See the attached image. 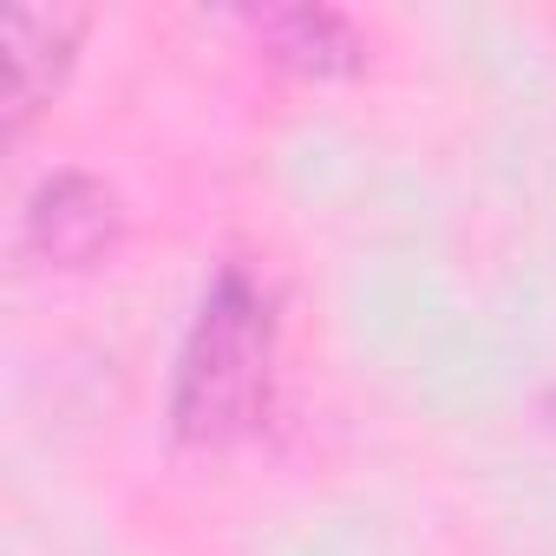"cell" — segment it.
I'll return each mask as SVG.
<instances>
[{
    "label": "cell",
    "mask_w": 556,
    "mask_h": 556,
    "mask_svg": "<svg viewBox=\"0 0 556 556\" xmlns=\"http://www.w3.org/2000/svg\"><path fill=\"white\" fill-rule=\"evenodd\" d=\"M275 387V295L242 262L216 268L203 289L177 367H170V432L197 452H223L249 439L268 413Z\"/></svg>",
    "instance_id": "cell-1"
},
{
    "label": "cell",
    "mask_w": 556,
    "mask_h": 556,
    "mask_svg": "<svg viewBox=\"0 0 556 556\" xmlns=\"http://www.w3.org/2000/svg\"><path fill=\"white\" fill-rule=\"evenodd\" d=\"M118 229H125L118 197L99 177H86V170L40 177L34 197H27V210H21L27 255H40L53 268H92V262H105L118 249Z\"/></svg>",
    "instance_id": "cell-2"
},
{
    "label": "cell",
    "mask_w": 556,
    "mask_h": 556,
    "mask_svg": "<svg viewBox=\"0 0 556 556\" xmlns=\"http://www.w3.org/2000/svg\"><path fill=\"white\" fill-rule=\"evenodd\" d=\"M86 40V14L73 8H8L0 14V47H8V131H27L53 92L66 86Z\"/></svg>",
    "instance_id": "cell-3"
},
{
    "label": "cell",
    "mask_w": 556,
    "mask_h": 556,
    "mask_svg": "<svg viewBox=\"0 0 556 556\" xmlns=\"http://www.w3.org/2000/svg\"><path fill=\"white\" fill-rule=\"evenodd\" d=\"M255 34L268 40V60H282L302 79H348L367 60L354 21L334 14V8H282V14H262Z\"/></svg>",
    "instance_id": "cell-4"
}]
</instances>
